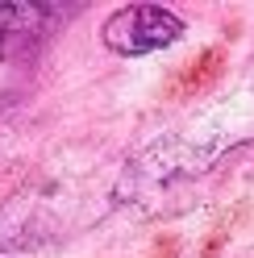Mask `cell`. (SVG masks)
Wrapping results in <instances>:
<instances>
[{
	"label": "cell",
	"mask_w": 254,
	"mask_h": 258,
	"mask_svg": "<svg viewBox=\"0 0 254 258\" xmlns=\"http://www.w3.org/2000/svg\"><path fill=\"white\" fill-rule=\"evenodd\" d=\"M250 134H254L250 96H233V100H225L221 108L196 117L187 129L163 134V138H154L146 150H138L130 158V167L121 171V179H117V196L134 200V196H146V191L175 187L183 179H192V175L209 171L229 146L246 142Z\"/></svg>",
	"instance_id": "obj_1"
},
{
	"label": "cell",
	"mask_w": 254,
	"mask_h": 258,
	"mask_svg": "<svg viewBox=\"0 0 254 258\" xmlns=\"http://www.w3.org/2000/svg\"><path fill=\"white\" fill-rule=\"evenodd\" d=\"M183 29L187 25L179 13L150 5V0H138V5H121L100 25V42L121 58H146V54H158L167 46H175L183 38Z\"/></svg>",
	"instance_id": "obj_2"
},
{
	"label": "cell",
	"mask_w": 254,
	"mask_h": 258,
	"mask_svg": "<svg viewBox=\"0 0 254 258\" xmlns=\"http://www.w3.org/2000/svg\"><path fill=\"white\" fill-rule=\"evenodd\" d=\"M84 5H42V0H13L0 5V58H29L38 54Z\"/></svg>",
	"instance_id": "obj_3"
}]
</instances>
